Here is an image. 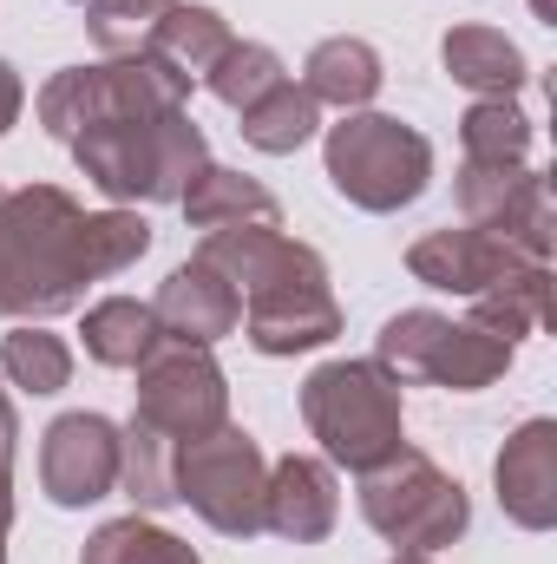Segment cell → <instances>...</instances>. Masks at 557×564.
Masks as SVG:
<instances>
[{"label": "cell", "instance_id": "cell-16", "mask_svg": "<svg viewBox=\"0 0 557 564\" xmlns=\"http://www.w3.org/2000/svg\"><path fill=\"white\" fill-rule=\"evenodd\" d=\"M184 217L197 230H282V204L243 171H223V164H204L190 184H184Z\"/></svg>", "mask_w": 557, "mask_h": 564}, {"label": "cell", "instance_id": "cell-29", "mask_svg": "<svg viewBox=\"0 0 557 564\" xmlns=\"http://www.w3.org/2000/svg\"><path fill=\"white\" fill-rule=\"evenodd\" d=\"M20 106H26V86H20V73H13V66L0 59V132H7L13 119H20Z\"/></svg>", "mask_w": 557, "mask_h": 564}, {"label": "cell", "instance_id": "cell-6", "mask_svg": "<svg viewBox=\"0 0 557 564\" xmlns=\"http://www.w3.org/2000/svg\"><path fill=\"white\" fill-rule=\"evenodd\" d=\"M361 519L401 545V552H446L452 539H466L472 525V506H466V486L446 479L426 453L401 446L394 459H381L374 473H361Z\"/></svg>", "mask_w": 557, "mask_h": 564}, {"label": "cell", "instance_id": "cell-15", "mask_svg": "<svg viewBox=\"0 0 557 564\" xmlns=\"http://www.w3.org/2000/svg\"><path fill=\"white\" fill-rule=\"evenodd\" d=\"M151 315H157L164 341L210 348V341L237 335V322H243V302H237V289L217 276V270H204V263L190 257L184 270H171V276L157 282V302H151Z\"/></svg>", "mask_w": 557, "mask_h": 564}, {"label": "cell", "instance_id": "cell-5", "mask_svg": "<svg viewBox=\"0 0 557 564\" xmlns=\"http://www.w3.org/2000/svg\"><path fill=\"white\" fill-rule=\"evenodd\" d=\"M321 164H328V184L374 217L407 210L433 184V144L387 112H341V126H328Z\"/></svg>", "mask_w": 557, "mask_h": 564}, {"label": "cell", "instance_id": "cell-30", "mask_svg": "<svg viewBox=\"0 0 557 564\" xmlns=\"http://www.w3.org/2000/svg\"><path fill=\"white\" fill-rule=\"evenodd\" d=\"M13 440H20V421H13V401L0 388V466H13Z\"/></svg>", "mask_w": 557, "mask_h": 564}, {"label": "cell", "instance_id": "cell-28", "mask_svg": "<svg viewBox=\"0 0 557 564\" xmlns=\"http://www.w3.org/2000/svg\"><path fill=\"white\" fill-rule=\"evenodd\" d=\"M164 7L171 0H86V26H92V40H99L106 59H132V53L151 46Z\"/></svg>", "mask_w": 557, "mask_h": 564}, {"label": "cell", "instance_id": "cell-2", "mask_svg": "<svg viewBox=\"0 0 557 564\" xmlns=\"http://www.w3.org/2000/svg\"><path fill=\"white\" fill-rule=\"evenodd\" d=\"M151 250L139 210H79L59 184L0 191V315L46 322Z\"/></svg>", "mask_w": 557, "mask_h": 564}, {"label": "cell", "instance_id": "cell-12", "mask_svg": "<svg viewBox=\"0 0 557 564\" xmlns=\"http://www.w3.org/2000/svg\"><path fill=\"white\" fill-rule=\"evenodd\" d=\"M525 263H538V257H525L518 243H505V237H492V230H472V224H459V230H426L414 250H407V270L414 282L426 289H446V295H485L492 282L518 276Z\"/></svg>", "mask_w": 557, "mask_h": 564}, {"label": "cell", "instance_id": "cell-1", "mask_svg": "<svg viewBox=\"0 0 557 564\" xmlns=\"http://www.w3.org/2000/svg\"><path fill=\"white\" fill-rule=\"evenodd\" d=\"M184 106L190 79L164 73L151 53H132L53 73L40 93V126L112 204H177L184 184L210 164V144Z\"/></svg>", "mask_w": 557, "mask_h": 564}, {"label": "cell", "instance_id": "cell-7", "mask_svg": "<svg viewBox=\"0 0 557 564\" xmlns=\"http://www.w3.org/2000/svg\"><path fill=\"white\" fill-rule=\"evenodd\" d=\"M374 361L394 381H433V388H452V394H479L512 368V341H499L472 322L433 315V308H401L381 328Z\"/></svg>", "mask_w": 557, "mask_h": 564}, {"label": "cell", "instance_id": "cell-21", "mask_svg": "<svg viewBox=\"0 0 557 564\" xmlns=\"http://www.w3.org/2000/svg\"><path fill=\"white\" fill-rule=\"evenodd\" d=\"M545 308H551V263H525L518 276L472 295V328H485L499 341H518V335L545 328Z\"/></svg>", "mask_w": 557, "mask_h": 564}, {"label": "cell", "instance_id": "cell-18", "mask_svg": "<svg viewBox=\"0 0 557 564\" xmlns=\"http://www.w3.org/2000/svg\"><path fill=\"white\" fill-rule=\"evenodd\" d=\"M381 53L368 46V40H354V33H335V40H321L315 53H308V66H302V93L315 99V106H335V112H361L374 93H381Z\"/></svg>", "mask_w": 557, "mask_h": 564}, {"label": "cell", "instance_id": "cell-4", "mask_svg": "<svg viewBox=\"0 0 557 564\" xmlns=\"http://www.w3.org/2000/svg\"><path fill=\"white\" fill-rule=\"evenodd\" d=\"M302 421L321 440L328 466L374 473L407 446L401 433V381L381 361H328L302 381Z\"/></svg>", "mask_w": 557, "mask_h": 564}, {"label": "cell", "instance_id": "cell-20", "mask_svg": "<svg viewBox=\"0 0 557 564\" xmlns=\"http://www.w3.org/2000/svg\"><path fill=\"white\" fill-rule=\"evenodd\" d=\"M79 335H86V355H92L99 368H139L144 355L164 341L151 302H132V295H106V302H92Z\"/></svg>", "mask_w": 557, "mask_h": 564}, {"label": "cell", "instance_id": "cell-17", "mask_svg": "<svg viewBox=\"0 0 557 564\" xmlns=\"http://www.w3.org/2000/svg\"><path fill=\"white\" fill-rule=\"evenodd\" d=\"M439 59H446V73H452L466 93H479V99H512V93L532 79L525 53H518L499 26H452V33L439 40Z\"/></svg>", "mask_w": 557, "mask_h": 564}, {"label": "cell", "instance_id": "cell-9", "mask_svg": "<svg viewBox=\"0 0 557 564\" xmlns=\"http://www.w3.org/2000/svg\"><path fill=\"white\" fill-rule=\"evenodd\" d=\"M132 421L164 433L171 446H190V440L230 426V388H223V368L210 361V348L157 341L139 361V414Z\"/></svg>", "mask_w": 557, "mask_h": 564}, {"label": "cell", "instance_id": "cell-26", "mask_svg": "<svg viewBox=\"0 0 557 564\" xmlns=\"http://www.w3.org/2000/svg\"><path fill=\"white\" fill-rule=\"evenodd\" d=\"M0 375H7L13 388H26V394H59V388L73 381V348H66L59 335H46V328L20 322V328L0 341Z\"/></svg>", "mask_w": 557, "mask_h": 564}, {"label": "cell", "instance_id": "cell-8", "mask_svg": "<svg viewBox=\"0 0 557 564\" xmlns=\"http://www.w3.org/2000/svg\"><path fill=\"white\" fill-rule=\"evenodd\" d=\"M263 486H270V459L243 426H217L177 446V499L223 539L263 532Z\"/></svg>", "mask_w": 557, "mask_h": 564}, {"label": "cell", "instance_id": "cell-22", "mask_svg": "<svg viewBox=\"0 0 557 564\" xmlns=\"http://www.w3.org/2000/svg\"><path fill=\"white\" fill-rule=\"evenodd\" d=\"M119 486L139 512L177 506V446L164 433H151L144 421H132L119 433Z\"/></svg>", "mask_w": 557, "mask_h": 564}, {"label": "cell", "instance_id": "cell-24", "mask_svg": "<svg viewBox=\"0 0 557 564\" xmlns=\"http://www.w3.org/2000/svg\"><path fill=\"white\" fill-rule=\"evenodd\" d=\"M459 144H466V164H492V171L525 164L532 158V119L512 99H479L459 119Z\"/></svg>", "mask_w": 557, "mask_h": 564}, {"label": "cell", "instance_id": "cell-32", "mask_svg": "<svg viewBox=\"0 0 557 564\" xmlns=\"http://www.w3.org/2000/svg\"><path fill=\"white\" fill-rule=\"evenodd\" d=\"M394 564H433V558H426V552H401Z\"/></svg>", "mask_w": 557, "mask_h": 564}, {"label": "cell", "instance_id": "cell-14", "mask_svg": "<svg viewBox=\"0 0 557 564\" xmlns=\"http://www.w3.org/2000/svg\"><path fill=\"white\" fill-rule=\"evenodd\" d=\"M492 479H499V506H505L512 525L551 532L557 525V421H525L518 426V433L505 440Z\"/></svg>", "mask_w": 557, "mask_h": 564}, {"label": "cell", "instance_id": "cell-19", "mask_svg": "<svg viewBox=\"0 0 557 564\" xmlns=\"http://www.w3.org/2000/svg\"><path fill=\"white\" fill-rule=\"evenodd\" d=\"M164 73H177V79H210V66L230 53V26H223V13H210V7H164V20H157V33H151V46H144Z\"/></svg>", "mask_w": 557, "mask_h": 564}, {"label": "cell", "instance_id": "cell-13", "mask_svg": "<svg viewBox=\"0 0 557 564\" xmlns=\"http://www.w3.org/2000/svg\"><path fill=\"white\" fill-rule=\"evenodd\" d=\"M335 512H341V492H335V466L328 459H308V453H288L270 466V486H263V532H276L288 545H321L335 532Z\"/></svg>", "mask_w": 557, "mask_h": 564}, {"label": "cell", "instance_id": "cell-25", "mask_svg": "<svg viewBox=\"0 0 557 564\" xmlns=\"http://www.w3.org/2000/svg\"><path fill=\"white\" fill-rule=\"evenodd\" d=\"M79 564H204L177 532H164V525H151V519H112V525H99L92 539H86V552Z\"/></svg>", "mask_w": 557, "mask_h": 564}, {"label": "cell", "instance_id": "cell-10", "mask_svg": "<svg viewBox=\"0 0 557 564\" xmlns=\"http://www.w3.org/2000/svg\"><path fill=\"white\" fill-rule=\"evenodd\" d=\"M459 210L472 230H492L505 243H518L525 257L551 263L557 217H551V184L532 164H466L459 171Z\"/></svg>", "mask_w": 557, "mask_h": 564}, {"label": "cell", "instance_id": "cell-31", "mask_svg": "<svg viewBox=\"0 0 557 564\" xmlns=\"http://www.w3.org/2000/svg\"><path fill=\"white\" fill-rule=\"evenodd\" d=\"M13 525V466H0V532Z\"/></svg>", "mask_w": 557, "mask_h": 564}, {"label": "cell", "instance_id": "cell-27", "mask_svg": "<svg viewBox=\"0 0 557 564\" xmlns=\"http://www.w3.org/2000/svg\"><path fill=\"white\" fill-rule=\"evenodd\" d=\"M282 79H288V73H282L276 46H263V40H230V53L210 66L204 86H210L230 112H243V106H256L263 93H276Z\"/></svg>", "mask_w": 557, "mask_h": 564}, {"label": "cell", "instance_id": "cell-3", "mask_svg": "<svg viewBox=\"0 0 557 564\" xmlns=\"http://www.w3.org/2000/svg\"><path fill=\"white\" fill-rule=\"evenodd\" d=\"M197 263L237 289L243 335L256 355H308L341 335V302L328 289V263L282 230H210Z\"/></svg>", "mask_w": 557, "mask_h": 564}, {"label": "cell", "instance_id": "cell-33", "mask_svg": "<svg viewBox=\"0 0 557 564\" xmlns=\"http://www.w3.org/2000/svg\"><path fill=\"white\" fill-rule=\"evenodd\" d=\"M0 564H7V532H0Z\"/></svg>", "mask_w": 557, "mask_h": 564}, {"label": "cell", "instance_id": "cell-11", "mask_svg": "<svg viewBox=\"0 0 557 564\" xmlns=\"http://www.w3.org/2000/svg\"><path fill=\"white\" fill-rule=\"evenodd\" d=\"M40 486L66 512L119 492V426L106 414H59L40 440Z\"/></svg>", "mask_w": 557, "mask_h": 564}, {"label": "cell", "instance_id": "cell-23", "mask_svg": "<svg viewBox=\"0 0 557 564\" xmlns=\"http://www.w3.org/2000/svg\"><path fill=\"white\" fill-rule=\"evenodd\" d=\"M243 126V144H256V151H270V158H282V151H302V144L315 139V126H321V106L295 86V79H282L276 93H263L256 106H243L237 112Z\"/></svg>", "mask_w": 557, "mask_h": 564}]
</instances>
